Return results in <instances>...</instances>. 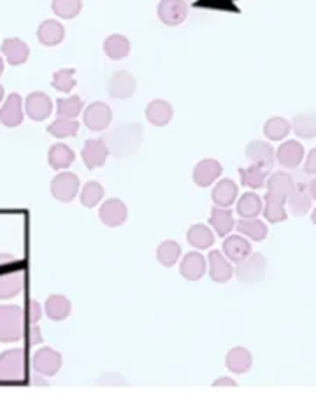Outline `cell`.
Listing matches in <instances>:
<instances>
[{
	"mask_svg": "<svg viewBox=\"0 0 316 393\" xmlns=\"http://www.w3.org/2000/svg\"><path fill=\"white\" fill-rule=\"evenodd\" d=\"M2 55L6 56L9 65H23L31 56V48L18 37H9L2 43Z\"/></svg>",
	"mask_w": 316,
	"mask_h": 393,
	"instance_id": "cell-17",
	"label": "cell"
},
{
	"mask_svg": "<svg viewBox=\"0 0 316 393\" xmlns=\"http://www.w3.org/2000/svg\"><path fill=\"white\" fill-rule=\"evenodd\" d=\"M74 158H76V155H74L72 149L67 144H60V142L51 146L50 151H48V163L53 168H57V171L69 168L72 166Z\"/></svg>",
	"mask_w": 316,
	"mask_h": 393,
	"instance_id": "cell-33",
	"label": "cell"
},
{
	"mask_svg": "<svg viewBox=\"0 0 316 393\" xmlns=\"http://www.w3.org/2000/svg\"><path fill=\"white\" fill-rule=\"evenodd\" d=\"M209 225L220 237H227L232 232V228L236 227V220H234L232 211L229 208H218V205H214L211 209Z\"/></svg>",
	"mask_w": 316,
	"mask_h": 393,
	"instance_id": "cell-26",
	"label": "cell"
},
{
	"mask_svg": "<svg viewBox=\"0 0 316 393\" xmlns=\"http://www.w3.org/2000/svg\"><path fill=\"white\" fill-rule=\"evenodd\" d=\"M236 274L237 279L244 284L258 283L266 276V258L260 253H251L250 257L237 264Z\"/></svg>",
	"mask_w": 316,
	"mask_h": 393,
	"instance_id": "cell-4",
	"label": "cell"
},
{
	"mask_svg": "<svg viewBox=\"0 0 316 393\" xmlns=\"http://www.w3.org/2000/svg\"><path fill=\"white\" fill-rule=\"evenodd\" d=\"M85 102L81 97H69V99H58L57 100V114L62 118H77L81 111H83Z\"/></svg>",
	"mask_w": 316,
	"mask_h": 393,
	"instance_id": "cell-42",
	"label": "cell"
},
{
	"mask_svg": "<svg viewBox=\"0 0 316 393\" xmlns=\"http://www.w3.org/2000/svg\"><path fill=\"white\" fill-rule=\"evenodd\" d=\"M207 269H209V276L214 283H227L234 274V269L230 265L229 258L223 254V252H211L207 257Z\"/></svg>",
	"mask_w": 316,
	"mask_h": 393,
	"instance_id": "cell-18",
	"label": "cell"
},
{
	"mask_svg": "<svg viewBox=\"0 0 316 393\" xmlns=\"http://www.w3.org/2000/svg\"><path fill=\"white\" fill-rule=\"evenodd\" d=\"M311 220H313V223L316 225V209L313 211V215H311Z\"/></svg>",
	"mask_w": 316,
	"mask_h": 393,
	"instance_id": "cell-53",
	"label": "cell"
},
{
	"mask_svg": "<svg viewBox=\"0 0 316 393\" xmlns=\"http://www.w3.org/2000/svg\"><path fill=\"white\" fill-rule=\"evenodd\" d=\"M286 198L276 195V193L267 192L263 197V216H266L267 222L271 223H280L285 222L288 212H286Z\"/></svg>",
	"mask_w": 316,
	"mask_h": 393,
	"instance_id": "cell-22",
	"label": "cell"
},
{
	"mask_svg": "<svg viewBox=\"0 0 316 393\" xmlns=\"http://www.w3.org/2000/svg\"><path fill=\"white\" fill-rule=\"evenodd\" d=\"M292 130L300 139H315L316 137V112H303L292 119Z\"/></svg>",
	"mask_w": 316,
	"mask_h": 393,
	"instance_id": "cell-32",
	"label": "cell"
},
{
	"mask_svg": "<svg viewBox=\"0 0 316 393\" xmlns=\"http://www.w3.org/2000/svg\"><path fill=\"white\" fill-rule=\"evenodd\" d=\"M25 316H27V325L39 323L40 316H43V309H40L39 302L28 301L27 306H25Z\"/></svg>",
	"mask_w": 316,
	"mask_h": 393,
	"instance_id": "cell-45",
	"label": "cell"
},
{
	"mask_svg": "<svg viewBox=\"0 0 316 393\" xmlns=\"http://www.w3.org/2000/svg\"><path fill=\"white\" fill-rule=\"evenodd\" d=\"M236 228L241 235H246L248 239L256 242H262L267 237V232H269L267 225L260 222L258 218H241L236 223Z\"/></svg>",
	"mask_w": 316,
	"mask_h": 393,
	"instance_id": "cell-34",
	"label": "cell"
},
{
	"mask_svg": "<svg viewBox=\"0 0 316 393\" xmlns=\"http://www.w3.org/2000/svg\"><path fill=\"white\" fill-rule=\"evenodd\" d=\"M74 74H76V70L74 69H60L57 70V72L53 74V81H51V85H53L55 90H58V92L63 93H69L70 90L76 86V80H74Z\"/></svg>",
	"mask_w": 316,
	"mask_h": 393,
	"instance_id": "cell-44",
	"label": "cell"
},
{
	"mask_svg": "<svg viewBox=\"0 0 316 393\" xmlns=\"http://www.w3.org/2000/svg\"><path fill=\"white\" fill-rule=\"evenodd\" d=\"M80 130V123L74 118H62L58 116V119H55L50 126H48V132L51 134L57 139H67V137H74Z\"/></svg>",
	"mask_w": 316,
	"mask_h": 393,
	"instance_id": "cell-39",
	"label": "cell"
},
{
	"mask_svg": "<svg viewBox=\"0 0 316 393\" xmlns=\"http://www.w3.org/2000/svg\"><path fill=\"white\" fill-rule=\"evenodd\" d=\"M53 111V102L44 92H32L25 100V112L33 122H44Z\"/></svg>",
	"mask_w": 316,
	"mask_h": 393,
	"instance_id": "cell-11",
	"label": "cell"
},
{
	"mask_svg": "<svg viewBox=\"0 0 316 393\" xmlns=\"http://www.w3.org/2000/svg\"><path fill=\"white\" fill-rule=\"evenodd\" d=\"M207 269V260L200 253L192 252L181 260L180 272L187 281H199L206 274Z\"/></svg>",
	"mask_w": 316,
	"mask_h": 393,
	"instance_id": "cell-19",
	"label": "cell"
},
{
	"mask_svg": "<svg viewBox=\"0 0 316 393\" xmlns=\"http://www.w3.org/2000/svg\"><path fill=\"white\" fill-rule=\"evenodd\" d=\"M80 192V179L72 172H60L51 181V193L57 200L70 202Z\"/></svg>",
	"mask_w": 316,
	"mask_h": 393,
	"instance_id": "cell-6",
	"label": "cell"
},
{
	"mask_svg": "<svg viewBox=\"0 0 316 393\" xmlns=\"http://www.w3.org/2000/svg\"><path fill=\"white\" fill-rule=\"evenodd\" d=\"M213 387H237V383L230 377H220V379L214 381Z\"/></svg>",
	"mask_w": 316,
	"mask_h": 393,
	"instance_id": "cell-48",
	"label": "cell"
},
{
	"mask_svg": "<svg viewBox=\"0 0 316 393\" xmlns=\"http://www.w3.org/2000/svg\"><path fill=\"white\" fill-rule=\"evenodd\" d=\"M304 172L310 176H316V148L310 151V155L306 156V162H304Z\"/></svg>",
	"mask_w": 316,
	"mask_h": 393,
	"instance_id": "cell-47",
	"label": "cell"
},
{
	"mask_svg": "<svg viewBox=\"0 0 316 393\" xmlns=\"http://www.w3.org/2000/svg\"><path fill=\"white\" fill-rule=\"evenodd\" d=\"M187 241L195 249H207L213 246L214 235L209 227L197 223L193 225V227H190V230L187 232Z\"/></svg>",
	"mask_w": 316,
	"mask_h": 393,
	"instance_id": "cell-35",
	"label": "cell"
},
{
	"mask_svg": "<svg viewBox=\"0 0 316 393\" xmlns=\"http://www.w3.org/2000/svg\"><path fill=\"white\" fill-rule=\"evenodd\" d=\"M223 254L230 262H243L251 254V244L243 237V235H229L223 242Z\"/></svg>",
	"mask_w": 316,
	"mask_h": 393,
	"instance_id": "cell-20",
	"label": "cell"
},
{
	"mask_svg": "<svg viewBox=\"0 0 316 393\" xmlns=\"http://www.w3.org/2000/svg\"><path fill=\"white\" fill-rule=\"evenodd\" d=\"M266 186H267V192L276 193V195L285 197L286 200H288L290 193H292L293 188H295V181H293V178L290 174H286L283 171H278L267 178Z\"/></svg>",
	"mask_w": 316,
	"mask_h": 393,
	"instance_id": "cell-30",
	"label": "cell"
},
{
	"mask_svg": "<svg viewBox=\"0 0 316 393\" xmlns=\"http://www.w3.org/2000/svg\"><path fill=\"white\" fill-rule=\"evenodd\" d=\"M2 100H4V86L0 85V102H2Z\"/></svg>",
	"mask_w": 316,
	"mask_h": 393,
	"instance_id": "cell-52",
	"label": "cell"
},
{
	"mask_svg": "<svg viewBox=\"0 0 316 393\" xmlns=\"http://www.w3.org/2000/svg\"><path fill=\"white\" fill-rule=\"evenodd\" d=\"M104 53L111 60H124L130 53V43L121 33H113L104 41Z\"/></svg>",
	"mask_w": 316,
	"mask_h": 393,
	"instance_id": "cell-36",
	"label": "cell"
},
{
	"mask_svg": "<svg viewBox=\"0 0 316 393\" xmlns=\"http://www.w3.org/2000/svg\"><path fill=\"white\" fill-rule=\"evenodd\" d=\"M27 376L23 350H9L0 355V383H20Z\"/></svg>",
	"mask_w": 316,
	"mask_h": 393,
	"instance_id": "cell-3",
	"label": "cell"
},
{
	"mask_svg": "<svg viewBox=\"0 0 316 393\" xmlns=\"http://www.w3.org/2000/svg\"><path fill=\"white\" fill-rule=\"evenodd\" d=\"M181 257V246L174 241H163L157 248V260L163 267H173Z\"/></svg>",
	"mask_w": 316,
	"mask_h": 393,
	"instance_id": "cell-40",
	"label": "cell"
},
{
	"mask_svg": "<svg viewBox=\"0 0 316 393\" xmlns=\"http://www.w3.org/2000/svg\"><path fill=\"white\" fill-rule=\"evenodd\" d=\"M51 9L58 18L63 20H72L83 9V2L81 0H53L51 2Z\"/></svg>",
	"mask_w": 316,
	"mask_h": 393,
	"instance_id": "cell-41",
	"label": "cell"
},
{
	"mask_svg": "<svg viewBox=\"0 0 316 393\" xmlns=\"http://www.w3.org/2000/svg\"><path fill=\"white\" fill-rule=\"evenodd\" d=\"M286 204H288L290 211H292L293 215L304 216L311 209V204H313V197H311L310 192H307V186L297 185V183H295V188H293V192L290 193Z\"/></svg>",
	"mask_w": 316,
	"mask_h": 393,
	"instance_id": "cell-29",
	"label": "cell"
},
{
	"mask_svg": "<svg viewBox=\"0 0 316 393\" xmlns=\"http://www.w3.org/2000/svg\"><path fill=\"white\" fill-rule=\"evenodd\" d=\"M23 104H21V97L18 93H11L7 95L6 102H4L2 109H0V123L7 129H14V126L21 125L23 122Z\"/></svg>",
	"mask_w": 316,
	"mask_h": 393,
	"instance_id": "cell-14",
	"label": "cell"
},
{
	"mask_svg": "<svg viewBox=\"0 0 316 393\" xmlns=\"http://www.w3.org/2000/svg\"><path fill=\"white\" fill-rule=\"evenodd\" d=\"M237 195H239V188H237L236 183L232 179H222L214 185L211 198L218 208H230L237 200Z\"/></svg>",
	"mask_w": 316,
	"mask_h": 393,
	"instance_id": "cell-23",
	"label": "cell"
},
{
	"mask_svg": "<svg viewBox=\"0 0 316 393\" xmlns=\"http://www.w3.org/2000/svg\"><path fill=\"white\" fill-rule=\"evenodd\" d=\"M25 335H27V343L31 346H36V344L43 343V335H40V328L36 325H27V330H25Z\"/></svg>",
	"mask_w": 316,
	"mask_h": 393,
	"instance_id": "cell-46",
	"label": "cell"
},
{
	"mask_svg": "<svg viewBox=\"0 0 316 393\" xmlns=\"http://www.w3.org/2000/svg\"><path fill=\"white\" fill-rule=\"evenodd\" d=\"M136 80L130 72L126 70H118L116 74H113L109 80V85H107V92L113 99L118 100H126L136 93Z\"/></svg>",
	"mask_w": 316,
	"mask_h": 393,
	"instance_id": "cell-10",
	"label": "cell"
},
{
	"mask_svg": "<svg viewBox=\"0 0 316 393\" xmlns=\"http://www.w3.org/2000/svg\"><path fill=\"white\" fill-rule=\"evenodd\" d=\"M126 215H129L126 205L120 198H109L99 209L100 222L107 225V227H120V225H124Z\"/></svg>",
	"mask_w": 316,
	"mask_h": 393,
	"instance_id": "cell-13",
	"label": "cell"
},
{
	"mask_svg": "<svg viewBox=\"0 0 316 393\" xmlns=\"http://www.w3.org/2000/svg\"><path fill=\"white\" fill-rule=\"evenodd\" d=\"M14 262H16V258H14L13 254L0 253V267H4V265H7V264H14Z\"/></svg>",
	"mask_w": 316,
	"mask_h": 393,
	"instance_id": "cell-49",
	"label": "cell"
},
{
	"mask_svg": "<svg viewBox=\"0 0 316 393\" xmlns=\"http://www.w3.org/2000/svg\"><path fill=\"white\" fill-rule=\"evenodd\" d=\"M109 148V153H113L118 158L132 155L139 148L143 141V130L139 125H121L116 130L107 134L102 139Z\"/></svg>",
	"mask_w": 316,
	"mask_h": 393,
	"instance_id": "cell-1",
	"label": "cell"
},
{
	"mask_svg": "<svg viewBox=\"0 0 316 393\" xmlns=\"http://www.w3.org/2000/svg\"><path fill=\"white\" fill-rule=\"evenodd\" d=\"M109 148L102 139H88L85 142L83 151H81V158H83L85 166L88 168H99L106 163L107 156H109Z\"/></svg>",
	"mask_w": 316,
	"mask_h": 393,
	"instance_id": "cell-12",
	"label": "cell"
},
{
	"mask_svg": "<svg viewBox=\"0 0 316 393\" xmlns=\"http://www.w3.org/2000/svg\"><path fill=\"white\" fill-rule=\"evenodd\" d=\"M44 311H46L50 320L63 321L65 318H69L70 311H72V304H70L69 298L63 297V295H51V297H48Z\"/></svg>",
	"mask_w": 316,
	"mask_h": 393,
	"instance_id": "cell-31",
	"label": "cell"
},
{
	"mask_svg": "<svg viewBox=\"0 0 316 393\" xmlns=\"http://www.w3.org/2000/svg\"><path fill=\"white\" fill-rule=\"evenodd\" d=\"M102 197H104L102 185L97 181H90L85 185L80 198H81V204H83L85 208H95V205L102 200Z\"/></svg>",
	"mask_w": 316,
	"mask_h": 393,
	"instance_id": "cell-43",
	"label": "cell"
},
{
	"mask_svg": "<svg viewBox=\"0 0 316 393\" xmlns=\"http://www.w3.org/2000/svg\"><path fill=\"white\" fill-rule=\"evenodd\" d=\"M2 72H4V60L2 56H0V76H2Z\"/></svg>",
	"mask_w": 316,
	"mask_h": 393,
	"instance_id": "cell-51",
	"label": "cell"
},
{
	"mask_svg": "<svg viewBox=\"0 0 316 393\" xmlns=\"http://www.w3.org/2000/svg\"><path fill=\"white\" fill-rule=\"evenodd\" d=\"M263 211V200L256 193L248 192L237 202V215L241 218H256Z\"/></svg>",
	"mask_w": 316,
	"mask_h": 393,
	"instance_id": "cell-38",
	"label": "cell"
},
{
	"mask_svg": "<svg viewBox=\"0 0 316 393\" xmlns=\"http://www.w3.org/2000/svg\"><path fill=\"white\" fill-rule=\"evenodd\" d=\"M246 156L251 163L271 168L274 166V160H276V151L267 141H251L246 146Z\"/></svg>",
	"mask_w": 316,
	"mask_h": 393,
	"instance_id": "cell-15",
	"label": "cell"
},
{
	"mask_svg": "<svg viewBox=\"0 0 316 393\" xmlns=\"http://www.w3.org/2000/svg\"><path fill=\"white\" fill-rule=\"evenodd\" d=\"M27 316L20 306H0V343H18L25 337Z\"/></svg>",
	"mask_w": 316,
	"mask_h": 393,
	"instance_id": "cell-2",
	"label": "cell"
},
{
	"mask_svg": "<svg viewBox=\"0 0 316 393\" xmlns=\"http://www.w3.org/2000/svg\"><path fill=\"white\" fill-rule=\"evenodd\" d=\"M222 172L223 167L218 160H200L195 168H193V183H195L197 186H200V188H207V186H211L213 183L218 181Z\"/></svg>",
	"mask_w": 316,
	"mask_h": 393,
	"instance_id": "cell-9",
	"label": "cell"
},
{
	"mask_svg": "<svg viewBox=\"0 0 316 393\" xmlns=\"http://www.w3.org/2000/svg\"><path fill=\"white\" fill-rule=\"evenodd\" d=\"M32 365L43 376H55L62 367V355L53 348H43L33 355Z\"/></svg>",
	"mask_w": 316,
	"mask_h": 393,
	"instance_id": "cell-8",
	"label": "cell"
},
{
	"mask_svg": "<svg viewBox=\"0 0 316 393\" xmlns=\"http://www.w3.org/2000/svg\"><path fill=\"white\" fill-rule=\"evenodd\" d=\"M304 146L299 141H286L278 148L276 160L281 167L295 168L303 163Z\"/></svg>",
	"mask_w": 316,
	"mask_h": 393,
	"instance_id": "cell-16",
	"label": "cell"
},
{
	"mask_svg": "<svg viewBox=\"0 0 316 393\" xmlns=\"http://www.w3.org/2000/svg\"><path fill=\"white\" fill-rule=\"evenodd\" d=\"M25 286V274L23 271H13L0 274V298L7 301L13 298L23 290Z\"/></svg>",
	"mask_w": 316,
	"mask_h": 393,
	"instance_id": "cell-25",
	"label": "cell"
},
{
	"mask_svg": "<svg viewBox=\"0 0 316 393\" xmlns=\"http://www.w3.org/2000/svg\"><path fill=\"white\" fill-rule=\"evenodd\" d=\"M157 14L163 25L178 27L188 16V4L185 0H160Z\"/></svg>",
	"mask_w": 316,
	"mask_h": 393,
	"instance_id": "cell-5",
	"label": "cell"
},
{
	"mask_svg": "<svg viewBox=\"0 0 316 393\" xmlns=\"http://www.w3.org/2000/svg\"><path fill=\"white\" fill-rule=\"evenodd\" d=\"M239 176H241V183L243 186H248L251 190H258L262 186H266L267 178L271 176L269 167H262L256 166V163H251L250 167H241L239 168Z\"/></svg>",
	"mask_w": 316,
	"mask_h": 393,
	"instance_id": "cell-27",
	"label": "cell"
},
{
	"mask_svg": "<svg viewBox=\"0 0 316 393\" xmlns=\"http://www.w3.org/2000/svg\"><path fill=\"white\" fill-rule=\"evenodd\" d=\"M290 130H292V123L288 119L274 116V118L267 119L266 125H263V136L269 141H283L288 137Z\"/></svg>",
	"mask_w": 316,
	"mask_h": 393,
	"instance_id": "cell-37",
	"label": "cell"
},
{
	"mask_svg": "<svg viewBox=\"0 0 316 393\" xmlns=\"http://www.w3.org/2000/svg\"><path fill=\"white\" fill-rule=\"evenodd\" d=\"M85 125L92 130V132H102L111 125L113 119V112L106 102H94L85 111Z\"/></svg>",
	"mask_w": 316,
	"mask_h": 393,
	"instance_id": "cell-7",
	"label": "cell"
},
{
	"mask_svg": "<svg viewBox=\"0 0 316 393\" xmlns=\"http://www.w3.org/2000/svg\"><path fill=\"white\" fill-rule=\"evenodd\" d=\"M37 37H39V43L44 44V46H58L65 37V28H63L60 21L46 20L37 28Z\"/></svg>",
	"mask_w": 316,
	"mask_h": 393,
	"instance_id": "cell-24",
	"label": "cell"
},
{
	"mask_svg": "<svg viewBox=\"0 0 316 393\" xmlns=\"http://www.w3.org/2000/svg\"><path fill=\"white\" fill-rule=\"evenodd\" d=\"M307 192H310V195L313 197V200H316V176L310 181V185H307Z\"/></svg>",
	"mask_w": 316,
	"mask_h": 393,
	"instance_id": "cell-50",
	"label": "cell"
},
{
	"mask_svg": "<svg viewBox=\"0 0 316 393\" xmlns=\"http://www.w3.org/2000/svg\"><path fill=\"white\" fill-rule=\"evenodd\" d=\"M173 114H174L173 106H170L167 100H162V99L151 100L146 107L148 122L155 126H165L167 123L173 119Z\"/></svg>",
	"mask_w": 316,
	"mask_h": 393,
	"instance_id": "cell-28",
	"label": "cell"
},
{
	"mask_svg": "<svg viewBox=\"0 0 316 393\" xmlns=\"http://www.w3.org/2000/svg\"><path fill=\"white\" fill-rule=\"evenodd\" d=\"M225 365L234 374H246L253 365V357L250 350L243 346H236L229 350L225 357Z\"/></svg>",
	"mask_w": 316,
	"mask_h": 393,
	"instance_id": "cell-21",
	"label": "cell"
}]
</instances>
